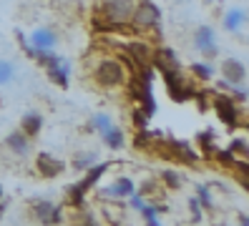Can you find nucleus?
Wrapping results in <instances>:
<instances>
[{"instance_id": "f257e3e1", "label": "nucleus", "mask_w": 249, "mask_h": 226, "mask_svg": "<svg viewBox=\"0 0 249 226\" xmlns=\"http://www.w3.org/2000/svg\"><path fill=\"white\" fill-rule=\"evenodd\" d=\"M33 60L46 70L48 81L53 86L68 88V83H71V63H68V58H63L61 53H55V51H36Z\"/></svg>"}, {"instance_id": "f03ea898", "label": "nucleus", "mask_w": 249, "mask_h": 226, "mask_svg": "<svg viewBox=\"0 0 249 226\" xmlns=\"http://www.w3.org/2000/svg\"><path fill=\"white\" fill-rule=\"evenodd\" d=\"M212 108L216 113V118L229 128V131H237L239 123H242V103H237L229 93H214L212 98Z\"/></svg>"}, {"instance_id": "7ed1b4c3", "label": "nucleus", "mask_w": 249, "mask_h": 226, "mask_svg": "<svg viewBox=\"0 0 249 226\" xmlns=\"http://www.w3.org/2000/svg\"><path fill=\"white\" fill-rule=\"evenodd\" d=\"M93 78L101 88H116L126 83V68L121 66L119 58H104L93 68Z\"/></svg>"}, {"instance_id": "20e7f679", "label": "nucleus", "mask_w": 249, "mask_h": 226, "mask_svg": "<svg viewBox=\"0 0 249 226\" xmlns=\"http://www.w3.org/2000/svg\"><path fill=\"white\" fill-rule=\"evenodd\" d=\"M131 23H134L139 30H154V33H161V10H159V5L151 3V0L136 3L134 13H131Z\"/></svg>"}, {"instance_id": "39448f33", "label": "nucleus", "mask_w": 249, "mask_h": 226, "mask_svg": "<svg viewBox=\"0 0 249 226\" xmlns=\"http://www.w3.org/2000/svg\"><path fill=\"white\" fill-rule=\"evenodd\" d=\"M31 214L40 226H58L63 221V206H58L48 199H36L31 201Z\"/></svg>"}, {"instance_id": "423d86ee", "label": "nucleus", "mask_w": 249, "mask_h": 226, "mask_svg": "<svg viewBox=\"0 0 249 226\" xmlns=\"http://www.w3.org/2000/svg\"><path fill=\"white\" fill-rule=\"evenodd\" d=\"M134 0H104L101 5V13L106 20H111L113 25H124L131 20V13H134Z\"/></svg>"}, {"instance_id": "0eeeda50", "label": "nucleus", "mask_w": 249, "mask_h": 226, "mask_svg": "<svg viewBox=\"0 0 249 226\" xmlns=\"http://www.w3.org/2000/svg\"><path fill=\"white\" fill-rule=\"evenodd\" d=\"M194 48L204 55V60H214L219 55V45H216V33L212 25H199L192 35Z\"/></svg>"}, {"instance_id": "6e6552de", "label": "nucleus", "mask_w": 249, "mask_h": 226, "mask_svg": "<svg viewBox=\"0 0 249 226\" xmlns=\"http://www.w3.org/2000/svg\"><path fill=\"white\" fill-rule=\"evenodd\" d=\"M219 70H222V83H219V88L222 86H239L247 81V66L239 58H224Z\"/></svg>"}, {"instance_id": "1a4fd4ad", "label": "nucleus", "mask_w": 249, "mask_h": 226, "mask_svg": "<svg viewBox=\"0 0 249 226\" xmlns=\"http://www.w3.org/2000/svg\"><path fill=\"white\" fill-rule=\"evenodd\" d=\"M36 171H38L43 178H58V176L66 171V161L51 156L48 151H43V154L36 156Z\"/></svg>"}, {"instance_id": "9d476101", "label": "nucleus", "mask_w": 249, "mask_h": 226, "mask_svg": "<svg viewBox=\"0 0 249 226\" xmlns=\"http://www.w3.org/2000/svg\"><path fill=\"white\" fill-rule=\"evenodd\" d=\"M136 191V184L131 181L128 176H119L113 181V184H108V186H104L101 189V196L104 199H116V201H126L131 193Z\"/></svg>"}, {"instance_id": "9b49d317", "label": "nucleus", "mask_w": 249, "mask_h": 226, "mask_svg": "<svg viewBox=\"0 0 249 226\" xmlns=\"http://www.w3.org/2000/svg\"><path fill=\"white\" fill-rule=\"evenodd\" d=\"M28 45H33L36 51H55L58 45V33L53 28H36L28 35Z\"/></svg>"}, {"instance_id": "f8f14e48", "label": "nucleus", "mask_w": 249, "mask_h": 226, "mask_svg": "<svg viewBox=\"0 0 249 226\" xmlns=\"http://www.w3.org/2000/svg\"><path fill=\"white\" fill-rule=\"evenodd\" d=\"M111 166H113L111 161H108V163H106V161H104V163H93L91 169H86V171H83V178H81V181H76V184H78L86 193H89V191L98 184V181H101V176H104V174L111 169Z\"/></svg>"}, {"instance_id": "ddd939ff", "label": "nucleus", "mask_w": 249, "mask_h": 226, "mask_svg": "<svg viewBox=\"0 0 249 226\" xmlns=\"http://www.w3.org/2000/svg\"><path fill=\"white\" fill-rule=\"evenodd\" d=\"M5 148L10 151V154H16V156H28L31 154V139L18 128V131H13L5 136Z\"/></svg>"}, {"instance_id": "4468645a", "label": "nucleus", "mask_w": 249, "mask_h": 226, "mask_svg": "<svg viewBox=\"0 0 249 226\" xmlns=\"http://www.w3.org/2000/svg\"><path fill=\"white\" fill-rule=\"evenodd\" d=\"M247 23V13L244 8H229L224 13V18H222V25L227 33H242V28Z\"/></svg>"}, {"instance_id": "2eb2a0df", "label": "nucleus", "mask_w": 249, "mask_h": 226, "mask_svg": "<svg viewBox=\"0 0 249 226\" xmlns=\"http://www.w3.org/2000/svg\"><path fill=\"white\" fill-rule=\"evenodd\" d=\"M196 143H199V151H201L199 156H204L207 161H209V158H214V154L219 151V146H216V133H214L212 128L196 133Z\"/></svg>"}, {"instance_id": "dca6fc26", "label": "nucleus", "mask_w": 249, "mask_h": 226, "mask_svg": "<svg viewBox=\"0 0 249 226\" xmlns=\"http://www.w3.org/2000/svg\"><path fill=\"white\" fill-rule=\"evenodd\" d=\"M20 131L28 136V139H36V136L43 131V116L38 111H28L20 118Z\"/></svg>"}, {"instance_id": "f3484780", "label": "nucleus", "mask_w": 249, "mask_h": 226, "mask_svg": "<svg viewBox=\"0 0 249 226\" xmlns=\"http://www.w3.org/2000/svg\"><path fill=\"white\" fill-rule=\"evenodd\" d=\"M141 216H143V221H146V226H161V221H159V214H166V204H161V201H146L141 209Z\"/></svg>"}, {"instance_id": "a211bd4d", "label": "nucleus", "mask_w": 249, "mask_h": 226, "mask_svg": "<svg viewBox=\"0 0 249 226\" xmlns=\"http://www.w3.org/2000/svg\"><path fill=\"white\" fill-rule=\"evenodd\" d=\"M189 75L196 78V81L209 83L214 75H216V68L212 66V60H196V63H189Z\"/></svg>"}, {"instance_id": "6ab92c4d", "label": "nucleus", "mask_w": 249, "mask_h": 226, "mask_svg": "<svg viewBox=\"0 0 249 226\" xmlns=\"http://www.w3.org/2000/svg\"><path fill=\"white\" fill-rule=\"evenodd\" d=\"M101 139H104V143H106L111 151H121V148L126 146V136H124V131H121V128H116V126L106 128L104 133H101Z\"/></svg>"}, {"instance_id": "aec40b11", "label": "nucleus", "mask_w": 249, "mask_h": 226, "mask_svg": "<svg viewBox=\"0 0 249 226\" xmlns=\"http://www.w3.org/2000/svg\"><path fill=\"white\" fill-rule=\"evenodd\" d=\"M93 163H98L96 151H78V154L73 156V161H71L73 171H86V169H91Z\"/></svg>"}, {"instance_id": "412c9836", "label": "nucleus", "mask_w": 249, "mask_h": 226, "mask_svg": "<svg viewBox=\"0 0 249 226\" xmlns=\"http://www.w3.org/2000/svg\"><path fill=\"white\" fill-rule=\"evenodd\" d=\"M111 126H113L111 116H108V113H104V111H98V113H93V116L89 118V123H86V131H89V133H93V131L104 133V131H106V128H111Z\"/></svg>"}, {"instance_id": "4be33fe9", "label": "nucleus", "mask_w": 249, "mask_h": 226, "mask_svg": "<svg viewBox=\"0 0 249 226\" xmlns=\"http://www.w3.org/2000/svg\"><path fill=\"white\" fill-rule=\"evenodd\" d=\"M161 186L169 189V191H179V189L184 186V178L179 176V171L164 169V171H161Z\"/></svg>"}, {"instance_id": "5701e85b", "label": "nucleus", "mask_w": 249, "mask_h": 226, "mask_svg": "<svg viewBox=\"0 0 249 226\" xmlns=\"http://www.w3.org/2000/svg\"><path fill=\"white\" fill-rule=\"evenodd\" d=\"M161 191H164V186L156 184V181H143L136 189V193H141L143 199H149V201H161Z\"/></svg>"}, {"instance_id": "b1692460", "label": "nucleus", "mask_w": 249, "mask_h": 226, "mask_svg": "<svg viewBox=\"0 0 249 226\" xmlns=\"http://www.w3.org/2000/svg\"><path fill=\"white\" fill-rule=\"evenodd\" d=\"M71 224H73V226H98L96 216L91 214V211H86L83 206L73 209V219H71Z\"/></svg>"}, {"instance_id": "393cba45", "label": "nucleus", "mask_w": 249, "mask_h": 226, "mask_svg": "<svg viewBox=\"0 0 249 226\" xmlns=\"http://www.w3.org/2000/svg\"><path fill=\"white\" fill-rule=\"evenodd\" d=\"M194 196H196V201L201 204V209H204V211H212V209H214V201H212V191H209V186L196 184V186H194Z\"/></svg>"}, {"instance_id": "a878e982", "label": "nucleus", "mask_w": 249, "mask_h": 226, "mask_svg": "<svg viewBox=\"0 0 249 226\" xmlns=\"http://www.w3.org/2000/svg\"><path fill=\"white\" fill-rule=\"evenodd\" d=\"M229 151L237 158H247V154H249V143H247V139H242V136H237V139H231L229 141V146H227Z\"/></svg>"}, {"instance_id": "bb28decb", "label": "nucleus", "mask_w": 249, "mask_h": 226, "mask_svg": "<svg viewBox=\"0 0 249 226\" xmlns=\"http://www.w3.org/2000/svg\"><path fill=\"white\" fill-rule=\"evenodd\" d=\"M13 78H16V66H13L10 60L0 58V86H8Z\"/></svg>"}, {"instance_id": "cd10ccee", "label": "nucleus", "mask_w": 249, "mask_h": 226, "mask_svg": "<svg viewBox=\"0 0 249 226\" xmlns=\"http://www.w3.org/2000/svg\"><path fill=\"white\" fill-rule=\"evenodd\" d=\"M222 88H229V96L237 101V103H247V98H249L244 83H239V86H222Z\"/></svg>"}, {"instance_id": "c85d7f7f", "label": "nucleus", "mask_w": 249, "mask_h": 226, "mask_svg": "<svg viewBox=\"0 0 249 226\" xmlns=\"http://www.w3.org/2000/svg\"><path fill=\"white\" fill-rule=\"evenodd\" d=\"M189 211H192V221L199 224L201 216H204V209H201V204L196 201V196H192V199H189Z\"/></svg>"}, {"instance_id": "c756f323", "label": "nucleus", "mask_w": 249, "mask_h": 226, "mask_svg": "<svg viewBox=\"0 0 249 226\" xmlns=\"http://www.w3.org/2000/svg\"><path fill=\"white\" fill-rule=\"evenodd\" d=\"M131 118H134V126L136 131H143V128H149V118H146L141 113V108H134V113H131Z\"/></svg>"}, {"instance_id": "7c9ffc66", "label": "nucleus", "mask_w": 249, "mask_h": 226, "mask_svg": "<svg viewBox=\"0 0 249 226\" xmlns=\"http://www.w3.org/2000/svg\"><path fill=\"white\" fill-rule=\"evenodd\" d=\"M126 201H128V209H134V211H139V209H141V206L146 204V199H143V196H141V193H136V191H134V193H131V196H128V199H126Z\"/></svg>"}, {"instance_id": "2f4dec72", "label": "nucleus", "mask_w": 249, "mask_h": 226, "mask_svg": "<svg viewBox=\"0 0 249 226\" xmlns=\"http://www.w3.org/2000/svg\"><path fill=\"white\" fill-rule=\"evenodd\" d=\"M239 226H249V219H247V216H244V214H242V216H239Z\"/></svg>"}, {"instance_id": "473e14b6", "label": "nucleus", "mask_w": 249, "mask_h": 226, "mask_svg": "<svg viewBox=\"0 0 249 226\" xmlns=\"http://www.w3.org/2000/svg\"><path fill=\"white\" fill-rule=\"evenodd\" d=\"M201 3H204V5H212V3H216V0H201Z\"/></svg>"}, {"instance_id": "72a5a7b5", "label": "nucleus", "mask_w": 249, "mask_h": 226, "mask_svg": "<svg viewBox=\"0 0 249 226\" xmlns=\"http://www.w3.org/2000/svg\"><path fill=\"white\" fill-rule=\"evenodd\" d=\"M0 199H3V184H0Z\"/></svg>"}]
</instances>
